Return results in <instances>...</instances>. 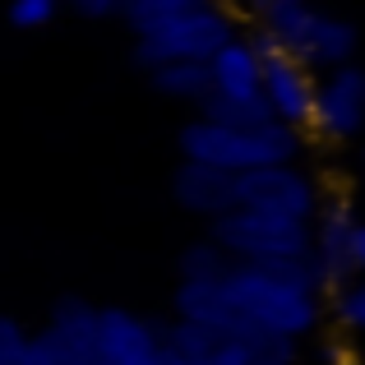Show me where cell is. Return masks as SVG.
<instances>
[{
	"label": "cell",
	"mask_w": 365,
	"mask_h": 365,
	"mask_svg": "<svg viewBox=\"0 0 365 365\" xmlns=\"http://www.w3.org/2000/svg\"><path fill=\"white\" fill-rule=\"evenodd\" d=\"M176 314L185 324H213L222 314L264 333L301 342L319 324V277L310 259L296 264H227L222 277L176 287Z\"/></svg>",
	"instance_id": "obj_1"
},
{
	"label": "cell",
	"mask_w": 365,
	"mask_h": 365,
	"mask_svg": "<svg viewBox=\"0 0 365 365\" xmlns=\"http://www.w3.org/2000/svg\"><path fill=\"white\" fill-rule=\"evenodd\" d=\"M255 14H259V33L277 51L301 61L305 70L319 65L329 74L338 65H351V56H356V28L338 14L314 9L310 0H255Z\"/></svg>",
	"instance_id": "obj_2"
},
{
	"label": "cell",
	"mask_w": 365,
	"mask_h": 365,
	"mask_svg": "<svg viewBox=\"0 0 365 365\" xmlns=\"http://www.w3.org/2000/svg\"><path fill=\"white\" fill-rule=\"evenodd\" d=\"M180 153L185 162H204V167H217L227 176H241V171L255 167H282V162H296L301 153V134L287 130L277 120L264 125H213V120H190L180 130Z\"/></svg>",
	"instance_id": "obj_3"
},
{
	"label": "cell",
	"mask_w": 365,
	"mask_h": 365,
	"mask_svg": "<svg viewBox=\"0 0 365 365\" xmlns=\"http://www.w3.org/2000/svg\"><path fill=\"white\" fill-rule=\"evenodd\" d=\"M167 347L190 365H296V342L264 333L255 324H241L232 314L213 324H171L162 329Z\"/></svg>",
	"instance_id": "obj_4"
},
{
	"label": "cell",
	"mask_w": 365,
	"mask_h": 365,
	"mask_svg": "<svg viewBox=\"0 0 365 365\" xmlns=\"http://www.w3.org/2000/svg\"><path fill=\"white\" fill-rule=\"evenodd\" d=\"M208 241L232 264H296V259H310V222L232 208V213L213 217Z\"/></svg>",
	"instance_id": "obj_5"
},
{
	"label": "cell",
	"mask_w": 365,
	"mask_h": 365,
	"mask_svg": "<svg viewBox=\"0 0 365 365\" xmlns=\"http://www.w3.org/2000/svg\"><path fill=\"white\" fill-rule=\"evenodd\" d=\"M236 37V19L227 14L222 5L204 0V5L185 9V14L167 19L162 28L139 37L134 46V65L143 70H158V65H176V61H195V65H208L227 42Z\"/></svg>",
	"instance_id": "obj_6"
},
{
	"label": "cell",
	"mask_w": 365,
	"mask_h": 365,
	"mask_svg": "<svg viewBox=\"0 0 365 365\" xmlns=\"http://www.w3.org/2000/svg\"><path fill=\"white\" fill-rule=\"evenodd\" d=\"M232 208L292 217V222H310L314 208H319V185H314L296 162H282V167H255V171H241V176H236Z\"/></svg>",
	"instance_id": "obj_7"
},
{
	"label": "cell",
	"mask_w": 365,
	"mask_h": 365,
	"mask_svg": "<svg viewBox=\"0 0 365 365\" xmlns=\"http://www.w3.org/2000/svg\"><path fill=\"white\" fill-rule=\"evenodd\" d=\"M250 46L259 51V102L268 107V120L287 125V130H305L314 107V74L287 51H277L264 33L250 37Z\"/></svg>",
	"instance_id": "obj_8"
},
{
	"label": "cell",
	"mask_w": 365,
	"mask_h": 365,
	"mask_svg": "<svg viewBox=\"0 0 365 365\" xmlns=\"http://www.w3.org/2000/svg\"><path fill=\"white\" fill-rule=\"evenodd\" d=\"M28 365H102L98 356V310L88 301H61L46 333L28 338Z\"/></svg>",
	"instance_id": "obj_9"
},
{
	"label": "cell",
	"mask_w": 365,
	"mask_h": 365,
	"mask_svg": "<svg viewBox=\"0 0 365 365\" xmlns=\"http://www.w3.org/2000/svg\"><path fill=\"white\" fill-rule=\"evenodd\" d=\"M310 130L324 139H356L365 130V70L361 65H338L314 83V107H310Z\"/></svg>",
	"instance_id": "obj_10"
},
{
	"label": "cell",
	"mask_w": 365,
	"mask_h": 365,
	"mask_svg": "<svg viewBox=\"0 0 365 365\" xmlns=\"http://www.w3.org/2000/svg\"><path fill=\"white\" fill-rule=\"evenodd\" d=\"M351 236H356V213L347 199H319L310 217V268L319 277V287H338L347 277H356L351 268Z\"/></svg>",
	"instance_id": "obj_11"
},
{
	"label": "cell",
	"mask_w": 365,
	"mask_h": 365,
	"mask_svg": "<svg viewBox=\"0 0 365 365\" xmlns=\"http://www.w3.org/2000/svg\"><path fill=\"white\" fill-rule=\"evenodd\" d=\"M167 338L153 319L130 310H98V356L102 365H158Z\"/></svg>",
	"instance_id": "obj_12"
},
{
	"label": "cell",
	"mask_w": 365,
	"mask_h": 365,
	"mask_svg": "<svg viewBox=\"0 0 365 365\" xmlns=\"http://www.w3.org/2000/svg\"><path fill=\"white\" fill-rule=\"evenodd\" d=\"M208 98H227V102H255L259 98V51L250 46V37L236 33L208 61Z\"/></svg>",
	"instance_id": "obj_13"
},
{
	"label": "cell",
	"mask_w": 365,
	"mask_h": 365,
	"mask_svg": "<svg viewBox=\"0 0 365 365\" xmlns=\"http://www.w3.org/2000/svg\"><path fill=\"white\" fill-rule=\"evenodd\" d=\"M232 185H236V176H227V171H217V167H204V162H180L176 176H171L176 204L190 208V213H199V217L232 213Z\"/></svg>",
	"instance_id": "obj_14"
},
{
	"label": "cell",
	"mask_w": 365,
	"mask_h": 365,
	"mask_svg": "<svg viewBox=\"0 0 365 365\" xmlns=\"http://www.w3.org/2000/svg\"><path fill=\"white\" fill-rule=\"evenodd\" d=\"M148 74H153L162 98H176V102H204L208 98V65L176 61V65H158Z\"/></svg>",
	"instance_id": "obj_15"
},
{
	"label": "cell",
	"mask_w": 365,
	"mask_h": 365,
	"mask_svg": "<svg viewBox=\"0 0 365 365\" xmlns=\"http://www.w3.org/2000/svg\"><path fill=\"white\" fill-rule=\"evenodd\" d=\"M195 5H204V0H120L116 14L134 28V37H143V33H153V28H162L167 19L195 9Z\"/></svg>",
	"instance_id": "obj_16"
},
{
	"label": "cell",
	"mask_w": 365,
	"mask_h": 365,
	"mask_svg": "<svg viewBox=\"0 0 365 365\" xmlns=\"http://www.w3.org/2000/svg\"><path fill=\"white\" fill-rule=\"evenodd\" d=\"M227 264H232V259H227L213 241H195L185 255H180V282H208V277H222Z\"/></svg>",
	"instance_id": "obj_17"
},
{
	"label": "cell",
	"mask_w": 365,
	"mask_h": 365,
	"mask_svg": "<svg viewBox=\"0 0 365 365\" xmlns=\"http://www.w3.org/2000/svg\"><path fill=\"white\" fill-rule=\"evenodd\" d=\"M333 319L347 333H365V277H347L333 292Z\"/></svg>",
	"instance_id": "obj_18"
},
{
	"label": "cell",
	"mask_w": 365,
	"mask_h": 365,
	"mask_svg": "<svg viewBox=\"0 0 365 365\" xmlns=\"http://www.w3.org/2000/svg\"><path fill=\"white\" fill-rule=\"evenodd\" d=\"M65 0H14L9 5V24L14 28H42L56 19V9H61Z\"/></svg>",
	"instance_id": "obj_19"
},
{
	"label": "cell",
	"mask_w": 365,
	"mask_h": 365,
	"mask_svg": "<svg viewBox=\"0 0 365 365\" xmlns=\"http://www.w3.org/2000/svg\"><path fill=\"white\" fill-rule=\"evenodd\" d=\"M0 365H28V333L0 314Z\"/></svg>",
	"instance_id": "obj_20"
},
{
	"label": "cell",
	"mask_w": 365,
	"mask_h": 365,
	"mask_svg": "<svg viewBox=\"0 0 365 365\" xmlns=\"http://www.w3.org/2000/svg\"><path fill=\"white\" fill-rule=\"evenodd\" d=\"M79 14H88V19H107V14H116V5L120 0H70Z\"/></svg>",
	"instance_id": "obj_21"
},
{
	"label": "cell",
	"mask_w": 365,
	"mask_h": 365,
	"mask_svg": "<svg viewBox=\"0 0 365 365\" xmlns=\"http://www.w3.org/2000/svg\"><path fill=\"white\" fill-rule=\"evenodd\" d=\"M319 361L324 365H351V351L342 347V342H324V347H319Z\"/></svg>",
	"instance_id": "obj_22"
},
{
	"label": "cell",
	"mask_w": 365,
	"mask_h": 365,
	"mask_svg": "<svg viewBox=\"0 0 365 365\" xmlns=\"http://www.w3.org/2000/svg\"><path fill=\"white\" fill-rule=\"evenodd\" d=\"M351 268L365 273V222H356V236H351Z\"/></svg>",
	"instance_id": "obj_23"
},
{
	"label": "cell",
	"mask_w": 365,
	"mask_h": 365,
	"mask_svg": "<svg viewBox=\"0 0 365 365\" xmlns=\"http://www.w3.org/2000/svg\"><path fill=\"white\" fill-rule=\"evenodd\" d=\"M158 365H190V361H185V356H176V351L167 347V351H162V361H158Z\"/></svg>",
	"instance_id": "obj_24"
},
{
	"label": "cell",
	"mask_w": 365,
	"mask_h": 365,
	"mask_svg": "<svg viewBox=\"0 0 365 365\" xmlns=\"http://www.w3.org/2000/svg\"><path fill=\"white\" fill-rule=\"evenodd\" d=\"M213 5H222V9H227V5H255V0H213Z\"/></svg>",
	"instance_id": "obj_25"
}]
</instances>
